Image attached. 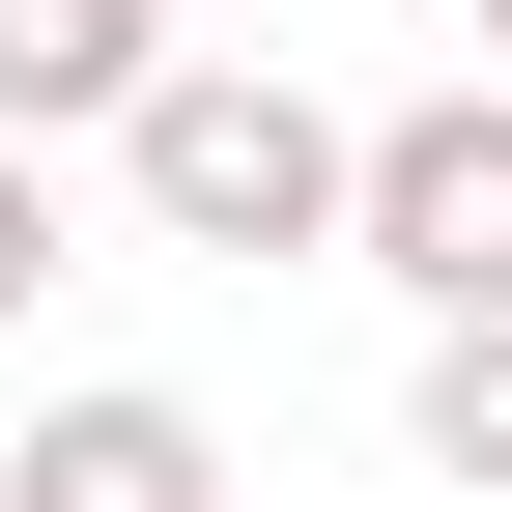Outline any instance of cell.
I'll list each match as a JSON object with an SVG mask.
<instances>
[{"label":"cell","mask_w":512,"mask_h":512,"mask_svg":"<svg viewBox=\"0 0 512 512\" xmlns=\"http://www.w3.org/2000/svg\"><path fill=\"white\" fill-rule=\"evenodd\" d=\"M342 171H370V114H313L285 57H171V86L114 114V200L171 256H342Z\"/></svg>","instance_id":"1"},{"label":"cell","mask_w":512,"mask_h":512,"mask_svg":"<svg viewBox=\"0 0 512 512\" xmlns=\"http://www.w3.org/2000/svg\"><path fill=\"white\" fill-rule=\"evenodd\" d=\"M342 256L399 313H512V86H427V114H370V171H342Z\"/></svg>","instance_id":"2"},{"label":"cell","mask_w":512,"mask_h":512,"mask_svg":"<svg viewBox=\"0 0 512 512\" xmlns=\"http://www.w3.org/2000/svg\"><path fill=\"white\" fill-rule=\"evenodd\" d=\"M0 512H228V427L171 399V370H86V399H29Z\"/></svg>","instance_id":"3"},{"label":"cell","mask_w":512,"mask_h":512,"mask_svg":"<svg viewBox=\"0 0 512 512\" xmlns=\"http://www.w3.org/2000/svg\"><path fill=\"white\" fill-rule=\"evenodd\" d=\"M171 57H200L171 0H0V143H114Z\"/></svg>","instance_id":"4"},{"label":"cell","mask_w":512,"mask_h":512,"mask_svg":"<svg viewBox=\"0 0 512 512\" xmlns=\"http://www.w3.org/2000/svg\"><path fill=\"white\" fill-rule=\"evenodd\" d=\"M399 456H427V484H512V313H427V370H399Z\"/></svg>","instance_id":"5"},{"label":"cell","mask_w":512,"mask_h":512,"mask_svg":"<svg viewBox=\"0 0 512 512\" xmlns=\"http://www.w3.org/2000/svg\"><path fill=\"white\" fill-rule=\"evenodd\" d=\"M57 256H86V228H57V143H0V342H29V285H57Z\"/></svg>","instance_id":"6"},{"label":"cell","mask_w":512,"mask_h":512,"mask_svg":"<svg viewBox=\"0 0 512 512\" xmlns=\"http://www.w3.org/2000/svg\"><path fill=\"white\" fill-rule=\"evenodd\" d=\"M456 29H484V86H512V0H456Z\"/></svg>","instance_id":"7"}]
</instances>
